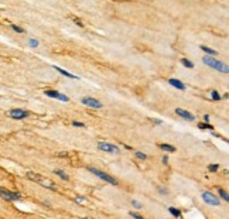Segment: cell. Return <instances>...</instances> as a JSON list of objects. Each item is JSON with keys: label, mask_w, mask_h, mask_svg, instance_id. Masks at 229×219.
I'll use <instances>...</instances> for the list:
<instances>
[{"label": "cell", "mask_w": 229, "mask_h": 219, "mask_svg": "<svg viewBox=\"0 0 229 219\" xmlns=\"http://www.w3.org/2000/svg\"><path fill=\"white\" fill-rule=\"evenodd\" d=\"M202 62L205 65H208L211 68H214V70L219 71V72H222V74H229V67L226 64H224L222 61H218L212 58L211 55H205L204 58H202Z\"/></svg>", "instance_id": "6da1fadb"}, {"label": "cell", "mask_w": 229, "mask_h": 219, "mask_svg": "<svg viewBox=\"0 0 229 219\" xmlns=\"http://www.w3.org/2000/svg\"><path fill=\"white\" fill-rule=\"evenodd\" d=\"M88 171L94 173L96 177H99L100 179H103L105 182L113 185V187H117V185H119V181H117V179L113 178V177H110V175H108V174H105L103 171H100V170H96V168H94V167H88Z\"/></svg>", "instance_id": "7a4b0ae2"}, {"label": "cell", "mask_w": 229, "mask_h": 219, "mask_svg": "<svg viewBox=\"0 0 229 219\" xmlns=\"http://www.w3.org/2000/svg\"><path fill=\"white\" fill-rule=\"evenodd\" d=\"M202 199H204L205 204L212 205V206H219V205H221V201H219L218 197H215V195L212 194V192H209V191L202 192Z\"/></svg>", "instance_id": "3957f363"}, {"label": "cell", "mask_w": 229, "mask_h": 219, "mask_svg": "<svg viewBox=\"0 0 229 219\" xmlns=\"http://www.w3.org/2000/svg\"><path fill=\"white\" fill-rule=\"evenodd\" d=\"M98 149L102 150V151H105V153H112V154H117V153L120 151V149L117 147V146L110 144V143H105V141L98 143Z\"/></svg>", "instance_id": "277c9868"}, {"label": "cell", "mask_w": 229, "mask_h": 219, "mask_svg": "<svg viewBox=\"0 0 229 219\" xmlns=\"http://www.w3.org/2000/svg\"><path fill=\"white\" fill-rule=\"evenodd\" d=\"M0 197L3 199H7V201H19L21 198V195L19 192H11V191H7L4 188H0Z\"/></svg>", "instance_id": "5b68a950"}, {"label": "cell", "mask_w": 229, "mask_h": 219, "mask_svg": "<svg viewBox=\"0 0 229 219\" xmlns=\"http://www.w3.org/2000/svg\"><path fill=\"white\" fill-rule=\"evenodd\" d=\"M81 102H82L85 106H89L92 109H100V108H103L102 102H99V100L95 99V98H82Z\"/></svg>", "instance_id": "8992f818"}, {"label": "cell", "mask_w": 229, "mask_h": 219, "mask_svg": "<svg viewBox=\"0 0 229 219\" xmlns=\"http://www.w3.org/2000/svg\"><path fill=\"white\" fill-rule=\"evenodd\" d=\"M9 116L11 119H16V120H21V119H25L28 116V112H25L23 109H11L9 112Z\"/></svg>", "instance_id": "52a82bcc"}, {"label": "cell", "mask_w": 229, "mask_h": 219, "mask_svg": "<svg viewBox=\"0 0 229 219\" xmlns=\"http://www.w3.org/2000/svg\"><path fill=\"white\" fill-rule=\"evenodd\" d=\"M47 96H50V98H54V99H58V100H62V102H68L70 98L68 96H65V95H61L60 92H57V90H45L44 92Z\"/></svg>", "instance_id": "ba28073f"}, {"label": "cell", "mask_w": 229, "mask_h": 219, "mask_svg": "<svg viewBox=\"0 0 229 219\" xmlns=\"http://www.w3.org/2000/svg\"><path fill=\"white\" fill-rule=\"evenodd\" d=\"M175 113H177V115H180L183 119L188 120V122H194V120H195V116L192 115V113L187 112V110H184V109H175Z\"/></svg>", "instance_id": "9c48e42d"}, {"label": "cell", "mask_w": 229, "mask_h": 219, "mask_svg": "<svg viewBox=\"0 0 229 219\" xmlns=\"http://www.w3.org/2000/svg\"><path fill=\"white\" fill-rule=\"evenodd\" d=\"M168 84L171 85V86H174V88H177V89L185 90V85L183 84L181 81H178V79H168Z\"/></svg>", "instance_id": "30bf717a"}, {"label": "cell", "mask_w": 229, "mask_h": 219, "mask_svg": "<svg viewBox=\"0 0 229 219\" xmlns=\"http://www.w3.org/2000/svg\"><path fill=\"white\" fill-rule=\"evenodd\" d=\"M54 70H57L61 75H65V76H68V78H71V79H78V76H75V75H72L71 72H68V71L62 70V68H60V67H54Z\"/></svg>", "instance_id": "8fae6325"}, {"label": "cell", "mask_w": 229, "mask_h": 219, "mask_svg": "<svg viewBox=\"0 0 229 219\" xmlns=\"http://www.w3.org/2000/svg\"><path fill=\"white\" fill-rule=\"evenodd\" d=\"M159 147H160L161 150H164V151H170V153H174V151H175V147H174V146L164 144V143H163V144H159Z\"/></svg>", "instance_id": "7c38bea8"}, {"label": "cell", "mask_w": 229, "mask_h": 219, "mask_svg": "<svg viewBox=\"0 0 229 219\" xmlns=\"http://www.w3.org/2000/svg\"><path fill=\"white\" fill-rule=\"evenodd\" d=\"M54 173H55V174H57V175H58L60 178H62V179H64V181H68V179H70V177L67 175V173H65V171H62V170H55Z\"/></svg>", "instance_id": "4fadbf2b"}, {"label": "cell", "mask_w": 229, "mask_h": 219, "mask_svg": "<svg viewBox=\"0 0 229 219\" xmlns=\"http://www.w3.org/2000/svg\"><path fill=\"white\" fill-rule=\"evenodd\" d=\"M199 48H201L202 51H205V52H207L208 55H216V54H218V52H216L215 50L209 48V47H205V45H199Z\"/></svg>", "instance_id": "5bb4252c"}, {"label": "cell", "mask_w": 229, "mask_h": 219, "mask_svg": "<svg viewBox=\"0 0 229 219\" xmlns=\"http://www.w3.org/2000/svg\"><path fill=\"white\" fill-rule=\"evenodd\" d=\"M168 211H170V214L173 215L174 218H181V212H180L178 209H175V208H173V206H170Z\"/></svg>", "instance_id": "9a60e30c"}, {"label": "cell", "mask_w": 229, "mask_h": 219, "mask_svg": "<svg viewBox=\"0 0 229 219\" xmlns=\"http://www.w3.org/2000/svg\"><path fill=\"white\" fill-rule=\"evenodd\" d=\"M27 177H28L30 179H34V181H40V179H41L40 175H37L35 173H31V171H28V173H27Z\"/></svg>", "instance_id": "2e32d148"}, {"label": "cell", "mask_w": 229, "mask_h": 219, "mask_svg": "<svg viewBox=\"0 0 229 219\" xmlns=\"http://www.w3.org/2000/svg\"><path fill=\"white\" fill-rule=\"evenodd\" d=\"M199 129H205V130H212L214 127H212V125H209L208 122H205V123H199L198 125Z\"/></svg>", "instance_id": "e0dca14e"}, {"label": "cell", "mask_w": 229, "mask_h": 219, "mask_svg": "<svg viewBox=\"0 0 229 219\" xmlns=\"http://www.w3.org/2000/svg\"><path fill=\"white\" fill-rule=\"evenodd\" d=\"M181 64L184 65V67H187V68H194V64H192L191 61L185 60V58H183V60H181Z\"/></svg>", "instance_id": "ac0fdd59"}, {"label": "cell", "mask_w": 229, "mask_h": 219, "mask_svg": "<svg viewBox=\"0 0 229 219\" xmlns=\"http://www.w3.org/2000/svg\"><path fill=\"white\" fill-rule=\"evenodd\" d=\"M218 192H219V195L224 198V201H226V202H228V201H229V197H228V194H226V191H224L222 188H219Z\"/></svg>", "instance_id": "d6986e66"}, {"label": "cell", "mask_w": 229, "mask_h": 219, "mask_svg": "<svg viewBox=\"0 0 229 219\" xmlns=\"http://www.w3.org/2000/svg\"><path fill=\"white\" fill-rule=\"evenodd\" d=\"M211 98H212L214 100H221L222 99V96H221L216 90H212V92H211Z\"/></svg>", "instance_id": "ffe728a7"}, {"label": "cell", "mask_w": 229, "mask_h": 219, "mask_svg": "<svg viewBox=\"0 0 229 219\" xmlns=\"http://www.w3.org/2000/svg\"><path fill=\"white\" fill-rule=\"evenodd\" d=\"M135 155H136V158H139V160H146L147 158V155H146L144 153H140V151H135Z\"/></svg>", "instance_id": "44dd1931"}, {"label": "cell", "mask_w": 229, "mask_h": 219, "mask_svg": "<svg viewBox=\"0 0 229 219\" xmlns=\"http://www.w3.org/2000/svg\"><path fill=\"white\" fill-rule=\"evenodd\" d=\"M208 170L209 171H212V173H216V171L219 170V165L218 164H212V165H209L208 167Z\"/></svg>", "instance_id": "7402d4cb"}, {"label": "cell", "mask_w": 229, "mask_h": 219, "mask_svg": "<svg viewBox=\"0 0 229 219\" xmlns=\"http://www.w3.org/2000/svg\"><path fill=\"white\" fill-rule=\"evenodd\" d=\"M132 205H135V206H136V208H137V209H140V208H143V205L140 204L139 201H136V199H133V201H132Z\"/></svg>", "instance_id": "603a6c76"}, {"label": "cell", "mask_w": 229, "mask_h": 219, "mask_svg": "<svg viewBox=\"0 0 229 219\" xmlns=\"http://www.w3.org/2000/svg\"><path fill=\"white\" fill-rule=\"evenodd\" d=\"M11 28L14 31H17V33H24V28H21V27H19V25H11Z\"/></svg>", "instance_id": "cb8c5ba5"}, {"label": "cell", "mask_w": 229, "mask_h": 219, "mask_svg": "<svg viewBox=\"0 0 229 219\" xmlns=\"http://www.w3.org/2000/svg\"><path fill=\"white\" fill-rule=\"evenodd\" d=\"M129 215L132 216V218H137V219H143V216L140 214H136V212H129Z\"/></svg>", "instance_id": "d4e9b609"}, {"label": "cell", "mask_w": 229, "mask_h": 219, "mask_svg": "<svg viewBox=\"0 0 229 219\" xmlns=\"http://www.w3.org/2000/svg\"><path fill=\"white\" fill-rule=\"evenodd\" d=\"M28 43H30L31 47H37V45H38V41L34 40V38H30V41H28Z\"/></svg>", "instance_id": "484cf974"}, {"label": "cell", "mask_w": 229, "mask_h": 219, "mask_svg": "<svg viewBox=\"0 0 229 219\" xmlns=\"http://www.w3.org/2000/svg\"><path fill=\"white\" fill-rule=\"evenodd\" d=\"M72 125L75 127H85V123H81V122H72Z\"/></svg>", "instance_id": "4316f807"}, {"label": "cell", "mask_w": 229, "mask_h": 219, "mask_svg": "<svg viewBox=\"0 0 229 219\" xmlns=\"http://www.w3.org/2000/svg\"><path fill=\"white\" fill-rule=\"evenodd\" d=\"M163 163H164V164H167V163H168V157H167V155H164V157H163Z\"/></svg>", "instance_id": "83f0119b"}, {"label": "cell", "mask_w": 229, "mask_h": 219, "mask_svg": "<svg viewBox=\"0 0 229 219\" xmlns=\"http://www.w3.org/2000/svg\"><path fill=\"white\" fill-rule=\"evenodd\" d=\"M74 21H75V23H76V24H78V25H79V27H84V25H82V23H81L79 20H76V19H74Z\"/></svg>", "instance_id": "f1b7e54d"}, {"label": "cell", "mask_w": 229, "mask_h": 219, "mask_svg": "<svg viewBox=\"0 0 229 219\" xmlns=\"http://www.w3.org/2000/svg\"><path fill=\"white\" fill-rule=\"evenodd\" d=\"M160 192H161V194H167V189H164V188H160Z\"/></svg>", "instance_id": "f546056e"}, {"label": "cell", "mask_w": 229, "mask_h": 219, "mask_svg": "<svg viewBox=\"0 0 229 219\" xmlns=\"http://www.w3.org/2000/svg\"><path fill=\"white\" fill-rule=\"evenodd\" d=\"M204 120H205V122H209V115H205L204 116Z\"/></svg>", "instance_id": "4dcf8cb0"}, {"label": "cell", "mask_w": 229, "mask_h": 219, "mask_svg": "<svg viewBox=\"0 0 229 219\" xmlns=\"http://www.w3.org/2000/svg\"><path fill=\"white\" fill-rule=\"evenodd\" d=\"M154 123H156V125H161L163 122H161V120H154Z\"/></svg>", "instance_id": "1f68e13d"}, {"label": "cell", "mask_w": 229, "mask_h": 219, "mask_svg": "<svg viewBox=\"0 0 229 219\" xmlns=\"http://www.w3.org/2000/svg\"><path fill=\"white\" fill-rule=\"evenodd\" d=\"M76 201H78V202H84L85 199L84 198H76Z\"/></svg>", "instance_id": "d6a6232c"}]
</instances>
